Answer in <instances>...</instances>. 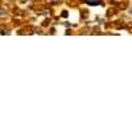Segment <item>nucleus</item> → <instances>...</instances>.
<instances>
[{"label":"nucleus","mask_w":132,"mask_h":132,"mask_svg":"<svg viewBox=\"0 0 132 132\" xmlns=\"http://www.w3.org/2000/svg\"><path fill=\"white\" fill-rule=\"evenodd\" d=\"M0 5H2V0H0Z\"/></svg>","instance_id":"nucleus-2"},{"label":"nucleus","mask_w":132,"mask_h":132,"mask_svg":"<svg viewBox=\"0 0 132 132\" xmlns=\"http://www.w3.org/2000/svg\"><path fill=\"white\" fill-rule=\"evenodd\" d=\"M86 4H90V5H99L103 3V0H83Z\"/></svg>","instance_id":"nucleus-1"}]
</instances>
